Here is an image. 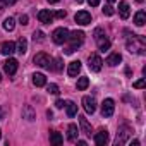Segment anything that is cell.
I'll return each instance as SVG.
<instances>
[{
	"label": "cell",
	"mask_w": 146,
	"mask_h": 146,
	"mask_svg": "<svg viewBox=\"0 0 146 146\" xmlns=\"http://www.w3.org/2000/svg\"><path fill=\"white\" fill-rule=\"evenodd\" d=\"M127 50H129L131 53L144 55V53H146V43H144V38H143V36H137V35H132V36L127 40Z\"/></svg>",
	"instance_id": "1"
},
{
	"label": "cell",
	"mask_w": 146,
	"mask_h": 146,
	"mask_svg": "<svg viewBox=\"0 0 146 146\" xmlns=\"http://www.w3.org/2000/svg\"><path fill=\"white\" fill-rule=\"evenodd\" d=\"M67 41H69V46L65 48V53L70 55L74 50H78V48L83 45V41H84V33H83V31H72V33H69Z\"/></svg>",
	"instance_id": "2"
},
{
	"label": "cell",
	"mask_w": 146,
	"mask_h": 146,
	"mask_svg": "<svg viewBox=\"0 0 146 146\" xmlns=\"http://www.w3.org/2000/svg\"><path fill=\"white\" fill-rule=\"evenodd\" d=\"M95 40H96L98 48H100L102 52H105V50L110 48V40L107 38V35H105V31H103L102 28H96V29H95Z\"/></svg>",
	"instance_id": "3"
},
{
	"label": "cell",
	"mask_w": 146,
	"mask_h": 146,
	"mask_svg": "<svg viewBox=\"0 0 146 146\" xmlns=\"http://www.w3.org/2000/svg\"><path fill=\"white\" fill-rule=\"evenodd\" d=\"M52 62H53L52 57H50L48 53H45V52H40V53L35 55V64L40 65V67H43V69H52V67H53Z\"/></svg>",
	"instance_id": "4"
},
{
	"label": "cell",
	"mask_w": 146,
	"mask_h": 146,
	"mask_svg": "<svg viewBox=\"0 0 146 146\" xmlns=\"http://www.w3.org/2000/svg\"><path fill=\"white\" fill-rule=\"evenodd\" d=\"M131 134H132V129H131L129 125H122V127L119 129V132H117V137H115V146H120V144L127 143V139L131 137Z\"/></svg>",
	"instance_id": "5"
},
{
	"label": "cell",
	"mask_w": 146,
	"mask_h": 146,
	"mask_svg": "<svg viewBox=\"0 0 146 146\" xmlns=\"http://www.w3.org/2000/svg\"><path fill=\"white\" fill-rule=\"evenodd\" d=\"M67 36H69V29L67 28H57L53 33H52V40L53 43L57 45H64L67 41Z\"/></svg>",
	"instance_id": "6"
},
{
	"label": "cell",
	"mask_w": 146,
	"mask_h": 146,
	"mask_svg": "<svg viewBox=\"0 0 146 146\" xmlns=\"http://www.w3.org/2000/svg\"><path fill=\"white\" fill-rule=\"evenodd\" d=\"M102 65H103V60H102V57H100L98 53L90 55V58H88V67H90L93 72H100V70H102Z\"/></svg>",
	"instance_id": "7"
},
{
	"label": "cell",
	"mask_w": 146,
	"mask_h": 146,
	"mask_svg": "<svg viewBox=\"0 0 146 146\" xmlns=\"http://www.w3.org/2000/svg\"><path fill=\"white\" fill-rule=\"evenodd\" d=\"M115 112V102L112 98H107L103 103H102V115L103 117H112Z\"/></svg>",
	"instance_id": "8"
},
{
	"label": "cell",
	"mask_w": 146,
	"mask_h": 146,
	"mask_svg": "<svg viewBox=\"0 0 146 146\" xmlns=\"http://www.w3.org/2000/svg\"><path fill=\"white\" fill-rule=\"evenodd\" d=\"M17 67H19V62L16 58H7L4 62V70H5V74H9V76H14L16 74Z\"/></svg>",
	"instance_id": "9"
},
{
	"label": "cell",
	"mask_w": 146,
	"mask_h": 146,
	"mask_svg": "<svg viewBox=\"0 0 146 146\" xmlns=\"http://www.w3.org/2000/svg\"><path fill=\"white\" fill-rule=\"evenodd\" d=\"M74 21H76L78 24H81V26H88V24L91 23V14L86 12V11H79V12L74 16Z\"/></svg>",
	"instance_id": "10"
},
{
	"label": "cell",
	"mask_w": 146,
	"mask_h": 146,
	"mask_svg": "<svg viewBox=\"0 0 146 146\" xmlns=\"http://www.w3.org/2000/svg\"><path fill=\"white\" fill-rule=\"evenodd\" d=\"M83 107H84L86 113H95V110H96V100L93 96H83Z\"/></svg>",
	"instance_id": "11"
},
{
	"label": "cell",
	"mask_w": 146,
	"mask_h": 146,
	"mask_svg": "<svg viewBox=\"0 0 146 146\" xmlns=\"http://www.w3.org/2000/svg\"><path fill=\"white\" fill-rule=\"evenodd\" d=\"M95 143H96L98 146H105V144L108 143V132H107V129H100V131L95 134Z\"/></svg>",
	"instance_id": "12"
},
{
	"label": "cell",
	"mask_w": 146,
	"mask_h": 146,
	"mask_svg": "<svg viewBox=\"0 0 146 146\" xmlns=\"http://www.w3.org/2000/svg\"><path fill=\"white\" fill-rule=\"evenodd\" d=\"M79 70H81V62H79V60H72V62L69 64V67H67V74H69L70 78H76V76L79 74Z\"/></svg>",
	"instance_id": "13"
},
{
	"label": "cell",
	"mask_w": 146,
	"mask_h": 146,
	"mask_svg": "<svg viewBox=\"0 0 146 146\" xmlns=\"http://www.w3.org/2000/svg\"><path fill=\"white\" fill-rule=\"evenodd\" d=\"M0 52H2L4 55H12L16 52V43L14 41H4L2 46H0Z\"/></svg>",
	"instance_id": "14"
},
{
	"label": "cell",
	"mask_w": 146,
	"mask_h": 146,
	"mask_svg": "<svg viewBox=\"0 0 146 146\" xmlns=\"http://www.w3.org/2000/svg\"><path fill=\"white\" fill-rule=\"evenodd\" d=\"M38 19H40V23H43V24H50L52 21H53V14L50 12V11H40L38 12Z\"/></svg>",
	"instance_id": "15"
},
{
	"label": "cell",
	"mask_w": 146,
	"mask_h": 146,
	"mask_svg": "<svg viewBox=\"0 0 146 146\" xmlns=\"http://www.w3.org/2000/svg\"><path fill=\"white\" fill-rule=\"evenodd\" d=\"M33 84H35L36 88L45 86V84H46V78H45V74H41V72H35V74H33Z\"/></svg>",
	"instance_id": "16"
},
{
	"label": "cell",
	"mask_w": 146,
	"mask_h": 146,
	"mask_svg": "<svg viewBox=\"0 0 146 146\" xmlns=\"http://www.w3.org/2000/svg\"><path fill=\"white\" fill-rule=\"evenodd\" d=\"M79 119V125H81V132L83 134H86V136H91V132H93V129H91V125H90V122L84 119V117H78Z\"/></svg>",
	"instance_id": "17"
},
{
	"label": "cell",
	"mask_w": 146,
	"mask_h": 146,
	"mask_svg": "<svg viewBox=\"0 0 146 146\" xmlns=\"http://www.w3.org/2000/svg\"><path fill=\"white\" fill-rule=\"evenodd\" d=\"M78 134H79V131H78V125H76V124H70V125L67 127V139H69V141L74 143V141L78 139Z\"/></svg>",
	"instance_id": "18"
},
{
	"label": "cell",
	"mask_w": 146,
	"mask_h": 146,
	"mask_svg": "<svg viewBox=\"0 0 146 146\" xmlns=\"http://www.w3.org/2000/svg\"><path fill=\"white\" fill-rule=\"evenodd\" d=\"M119 14H120L122 19H129L131 9H129V4H127V2H120V4H119Z\"/></svg>",
	"instance_id": "19"
},
{
	"label": "cell",
	"mask_w": 146,
	"mask_h": 146,
	"mask_svg": "<svg viewBox=\"0 0 146 146\" xmlns=\"http://www.w3.org/2000/svg\"><path fill=\"white\" fill-rule=\"evenodd\" d=\"M122 62V55L120 53H110L108 55V58H107V65H110V67H115L117 64H120Z\"/></svg>",
	"instance_id": "20"
},
{
	"label": "cell",
	"mask_w": 146,
	"mask_h": 146,
	"mask_svg": "<svg viewBox=\"0 0 146 146\" xmlns=\"http://www.w3.org/2000/svg\"><path fill=\"white\" fill-rule=\"evenodd\" d=\"M144 23H146V14H144V11H137L136 16H134V24H136V26H144Z\"/></svg>",
	"instance_id": "21"
},
{
	"label": "cell",
	"mask_w": 146,
	"mask_h": 146,
	"mask_svg": "<svg viewBox=\"0 0 146 146\" xmlns=\"http://www.w3.org/2000/svg\"><path fill=\"white\" fill-rule=\"evenodd\" d=\"M16 52H19L21 55H24L28 52V41H26V38H19L17 46H16Z\"/></svg>",
	"instance_id": "22"
},
{
	"label": "cell",
	"mask_w": 146,
	"mask_h": 146,
	"mask_svg": "<svg viewBox=\"0 0 146 146\" xmlns=\"http://www.w3.org/2000/svg\"><path fill=\"white\" fill-rule=\"evenodd\" d=\"M50 143H52V144H55V146L62 144V143H64V137H62V134H60V132H57V131H53V132L50 134Z\"/></svg>",
	"instance_id": "23"
},
{
	"label": "cell",
	"mask_w": 146,
	"mask_h": 146,
	"mask_svg": "<svg viewBox=\"0 0 146 146\" xmlns=\"http://www.w3.org/2000/svg\"><path fill=\"white\" fill-rule=\"evenodd\" d=\"M65 107H67V115H69V117H74V115L78 113V105H76L74 102H67Z\"/></svg>",
	"instance_id": "24"
},
{
	"label": "cell",
	"mask_w": 146,
	"mask_h": 146,
	"mask_svg": "<svg viewBox=\"0 0 146 146\" xmlns=\"http://www.w3.org/2000/svg\"><path fill=\"white\" fill-rule=\"evenodd\" d=\"M23 119H26V120H35V112H33V108H31L29 105L23 108Z\"/></svg>",
	"instance_id": "25"
},
{
	"label": "cell",
	"mask_w": 146,
	"mask_h": 146,
	"mask_svg": "<svg viewBox=\"0 0 146 146\" xmlns=\"http://www.w3.org/2000/svg\"><path fill=\"white\" fill-rule=\"evenodd\" d=\"M14 28H16V21H14L12 17H7V19L4 21V29H5V31H14Z\"/></svg>",
	"instance_id": "26"
},
{
	"label": "cell",
	"mask_w": 146,
	"mask_h": 146,
	"mask_svg": "<svg viewBox=\"0 0 146 146\" xmlns=\"http://www.w3.org/2000/svg\"><path fill=\"white\" fill-rule=\"evenodd\" d=\"M88 86H90V79L88 78H79L78 79V90L79 91H84Z\"/></svg>",
	"instance_id": "27"
},
{
	"label": "cell",
	"mask_w": 146,
	"mask_h": 146,
	"mask_svg": "<svg viewBox=\"0 0 146 146\" xmlns=\"http://www.w3.org/2000/svg\"><path fill=\"white\" fill-rule=\"evenodd\" d=\"M52 69H55L57 72H60V70L64 69V64H62V58H57V60H55V65H53Z\"/></svg>",
	"instance_id": "28"
},
{
	"label": "cell",
	"mask_w": 146,
	"mask_h": 146,
	"mask_svg": "<svg viewBox=\"0 0 146 146\" xmlns=\"http://www.w3.org/2000/svg\"><path fill=\"white\" fill-rule=\"evenodd\" d=\"M48 93H52V95H58V86L57 84H48Z\"/></svg>",
	"instance_id": "29"
},
{
	"label": "cell",
	"mask_w": 146,
	"mask_h": 146,
	"mask_svg": "<svg viewBox=\"0 0 146 146\" xmlns=\"http://www.w3.org/2000/svg\"><path fill=\"white\" fill-rule=\"evenodd\" d=\"M103 14L105 16H113V7L112 5H105L103 7Z\"/></svg>",
	"instance_id": "30"
},
{
	"label": "cell",
	"mask_w": 146,
	"mask_h": 146,
	"mask_svg": "<svg viewBox=\"0 0 146 146\" xmlns=\"http://www.w3.org/2000/svg\"><path fill=\"white\" fill-rule=\"evenodd\" d=\"M45 35L41 33V31H35V35H33V38H35V41H43L45 38H43Z\"/></svg>",
	"instance_id": "31"
},
{
	"label": "cell",
	"mask_w": 146,
	"mask_h": 146,
	"mask_svg": "<svg viewBox=\"0 0 146 146\" xmlns=\"http://www.w3.org/2000/svg\"><path fill=\"white\" fill-rule=\"evenodd\" d=\"M134 88H137V90H141V88H144V79H137L134 84H132Z\"/></svg>",
	"instance_id": "32"
},
{
	"label": "cell",
	"mask_w": 146,
	"mask_h": 146,
	"mask_svg": "<svg viewBox=\"0 0 146 146\" xmlns=\"http://www.w3.org/2000/svg\"><path fill=\"white\" fill-rule=\"evenodd\" d=\"M53 17H57V19H62V17H65V11H57V12L53 14Z\"/></svg>",
	"instance_id": "33"
},
{
	"label": "cell",
	"mask_w": 146,
	"mask_h": 146,
	"mask_svg": "<svg viewBox=\"0 0 146 146\" xmlns=\"http://www.w3.org/2000/svg\"><path fill=\"white\" fill-rule=\"evenodd\" d=\"M19 21H21V24H23V26H26V24H28V16H26V14H23V16L19 17Z\"/></svg>",
	"instance_id": "34"
},
{
	"label": "cell",
	"mask_w": 146,
	"mask_h": 146,
	"mask_svg": "<svg viewBox=\"0 0 146 146\" xmlns=\"http://www.w3.org/2000/svg\"><path fill=\"white\" fill-rule=\"evenodd\" d=\"M88 4H90L91 7H98V5H100V0H88Z\"/></svg>",
	"instance_id": "35"
},
{
	"label": "cell",
	"mask_w": 146,
	"mask_h": 146,
	"mask_svg": "<svg viewBox=\"0 0 146 146\" xmlns=\"http://www.w3.org/2000/svg\"><path fill=\"white\" fill-rule=\"evenodd\" d=\"M55 107H57V108H64V107H65L64 100H57V102H55Z\"/></svg>",
	"instance_id": "36"
},
{
	"label": "cell",
	"mask_w": 146,
	"mask_h": 146,
	"mask_svg": "<svg viewBox=\"0 0 146 146\" xmlns=\"http://www.w3.org/2000/svg\"><path fill=\"white\" fill-rule=\"evenodd\" d=\"M16 2H17V0H2V4H4V5H14Z\"/></svg>",
	"instance_id": "37"
},
{
	"label": "cell",
	"mask_w": 146,
	"mask_h": 146,
	"mask_svg": "<svg viewBox=\"0 0 146 146\" xmlns=\"http://www.w3.org/2000/svg\"><path fill=\"white\" fill-rule=\"evenodd\" d=\"M76 141H78V139H76ZM78 144H79V146H86V141H83V139H79V141H78Z\"/></svg>",
	"instance_id": "38"
},
{
	"label": "cell",
	"mask_w": 146,
	"mask_h": 146,
	"mask_svg": "<svg viewBox=\"0 0 146 146\" xmlns=\"http://www.w3.org/2000/svg\"><path fill=\"white\" fill-rule=\"evenodd\" d=\"M0 119H4V110H2V107H0Z\"/></svg>",
	"instance_id": "39"
},
{
	"label": "cell",
	"mask_w": 146,
	"mask_h": 146,
	"mask_svg": "<svg viewBox=\"0 0 146 146\" xmlns=\"http://www.w3.org/2000/svg\"><path fill=\"white\" fill-rule=\"evenodd\" d=\"M2 12H4V4L0 2V14H2Z\"/></svg>",
	"instance_id": "40"
},
{
	"label": "cell",
	"mask_w": 146,
	"mask_h": 146,
	"mask_svg": "<svg viewBox=\"0 0 146 146\" xmlns=\"http://www.w3.org/2000/svg\"><path fill=\"white\" fill-rule=\"evenodd\" d=\"M48 2H50V4H57V2H58V0H48Z\"/></svg>",
	"instance_id": "41"
},
{
	"label": "cell",
	"mask_w": 146,
	"mask_h": 146,
	"mask_svg": "<svg viewBox=\"0 0 146 146\" xmlns=\"http://www.w3.org/2000/svg\"><path fill=\"white\" fill-rule=\"evenodd\" d=\"M136 2H137V4H143V0H136Z\"/></svg>",
	"instance_id": "42"
},
{
	"label": "cell",
	"mask_w": 146,
	"mask_h": 146,
	"mask_svg": "<svg viewBox=\"0 0 146 146\" xmlns=\"http://www.w3.org/2000/svg\"><path fill=\"white\" fill-rule=\"evenodd\" d=\"M76 2H78V4H81V2H83V0H76Z\"/></svg>",
	"instance_id": "43"
},
{
	"label": "cell",
	"mask_w": 146,
	"mask_h": 146,
	"mask_svg": "<svg viewBox=\"0 0 146 146\" xmlns=\"http://www.w3.org/2000/svg\"><path fill=\"white\" fill-rule=\"evenodd\" d=\"M108 2H110V4H113V2H115V0H108Z\"/></svg>",
	"instance_id": "44"
},
{
	"label": "cell",
	"mask_w": 146,
	"mask_h": 146,
	"mask_svg": "<svg viewBox=\"0 0 146 146\" xmlns=\"http://www.w3.org/2000/svg\"><path fill=\"white\" fill-rule=\"evenodd\" d=\"M0 81H2V74H0Z\"/></svg>",
	"instance_id": "45"
},
{
	"label": "cell",
	"mask_w": 146,
	"mask_h": 146,
	"mask_svg": "<svg viewBox=\"0 0 146 146\" xmlns=\"http://www.w3.org/2000/svg\"><path fill=\"white\" fill-rule=\"evenodd\" d=\"M0 137H2V131H0Z\"/></svg>",
	"instance_id": "46"
}]
</instances>
